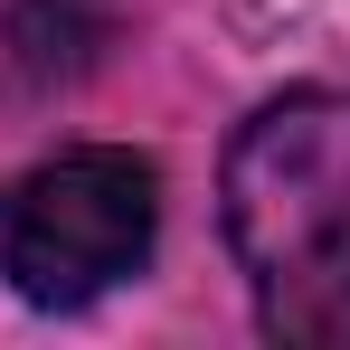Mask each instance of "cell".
Here are the masks:
<instances>
[{"instance_id": "obj_1", "label": "cell", "mask_w": 350, "mask_h": 350, "mask_svg": "<svg viewBox=\"0 0 350 350\" xmlns=\"http://www.w3.org/2000/svg\"><path fill=\"white\" fill-rule=\"evenodd\" d=\"M218 218L275 341H350V85H293L237 123Z\"/></svg>"}, {"instance_id": "obj_2", "label": "cell", "mask_w": 350, "mask_h": 350, "mask_svg": "<svg viewBox=\"0 0 350 350\" xmlns=\"http://www.w3.org/2000/svg\"><path fill=\"white\" fill-rule=\"evenodd\" d=\"M161 237V171L123 142H76L0 189V284L29 312H76L142 275Z\"/></svg>"}, {"instance_id": "obj_3", "label": "cell", "mask_w": 350, "mask_h": 350, "mask_svg": "<svg viewBox=\"0 0 350 350\" xmlns=\"http://www.w3.org/2000/svg\"><path fill=\"white\" fill-rule=\"evenodd\" d=\"M105 29H114L105 0H10L0 57H10L19 85H76L95 66V48H105Z\"/></svg>"}]
</instances>
